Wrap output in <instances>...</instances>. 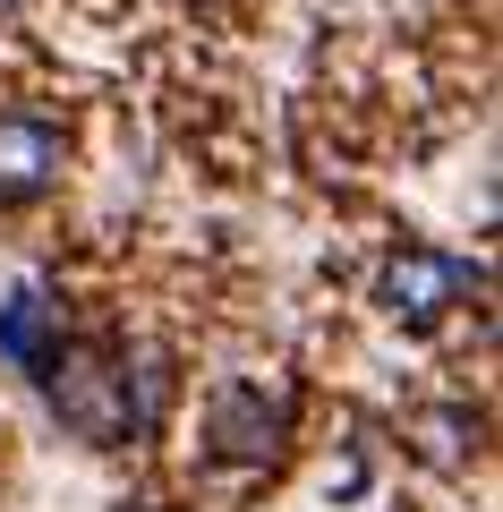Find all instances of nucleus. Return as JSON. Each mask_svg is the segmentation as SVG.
Masks as SVG:
<instances>
[{"instance_id":"nucleus-6","label":"nucleus","mask_w":503,"mask_h":512,"mask_svg":"<svg viewBox=\"0 0 503 512\" xmlns=\"http://www.w3.org/2000/svg\"><path fill=\"white\" fill-rule=\"evenodd\" d=\"M469 436H478L469 410H427V419H418V453H427V461H461Z\"/></svg>"},{"instance_id":"nucleus-3","label":"nucleus","mask_w":503,"mask_h":512,"mask_svg":"<svg viewBox=\"0 0 503 512\" xmlns=\"http://www.w3.org/2000/svg\"><path fill=\"white\" fill-rule=\"evenodd\" d=\"M282 427H290V402L265 393V384H231V393L214 402L222 461H273V453H282Z\"/></svg>"},{"instance_id":"nucleus-4","label":"nucleus","mask_w":503,"mask_h":512,"mask_svg":"<svg viewBox=\"0 0 503 512\" xmlns=\"http://www.w3.org/2000/svg\"><path fill=\"white\" fill-rule=\"evenodd\" d=\"M60 180V128L0 120V197H43Z\"/></svg>"},{"instance_id":"nucleus-7","label":"nucleus","mask_w":503,"mask_h":512,"mask_svg":"<svg viewBox=\"0 0 503 512\" xmlns=\"http://www.w3.org/2000/svg\"><path fill=\"white\" fill-rule=\"evenodd\" d=\"M0 9H9V0H0Z\"/></svg>"},{"instance_id":"nucleus-1","label":"nucleus","mask_w":503,"mask_h":512,"mask_svg":"<svg viewBox=\"0 0 503 512\" xmlns=\"http://www.w3.org/2000/svg\"><path fill=\"white\" fill-rule=\"evenodd\" d=\"M52 410L77 427L86 444H120L128 427V367L120 350H69V359H52Z\"/></svg>"},{"instance_id":"nucleus-5","label":"nucleus","mask_w":503,"mask_h":512,"mask_svg":"<svg viewBox=\"0 0 503 512\" xmlns=\"http://www.w3.org/2000/svg\"><path fill=\"white\" fill-rule=\"evenodd\" d=\"M0 359H18V367H52L60 359V350H52V308H43L35 291L0 316Z\"/></svg>"},{"instance_id":"nucleus-2","label":"nucleus","mask_w":503,"mask_h":512,"mask_svg":"<svg viewBox=\"0 0 503 512\" xmlns=\"http://www.w3.org/2000/svg\"><path fill=\"white\" fill-rule=\"evenodd\" d=\"M461 291H469V265H461V256L401 248L393 265H384V308H393L401 325H435L444 308H461Z\"/></svg>"}]
</instances>
